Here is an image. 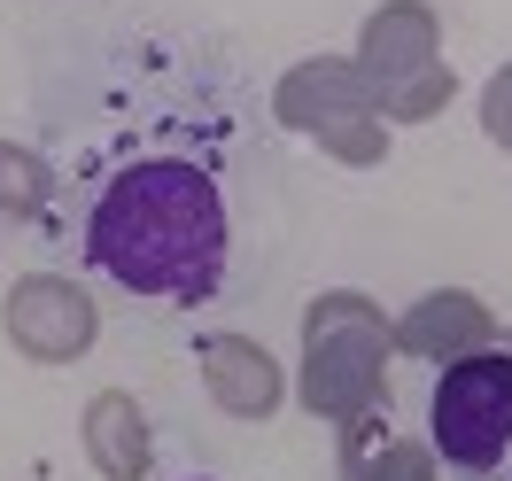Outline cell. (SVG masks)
Listing matches in <instances>:
<instances>
[{
	"mask_svg": "<svg viewBox=\"0 0 512 481\" xmlns=\"http://www.w3.org/2000/svg\"><path fill=\"white\" fill-rule=\"evenodd\" d=\"M86 257L117 288L148 303H210L233 257L218 179L187 156H140L117 179H101L86 210Z\"/></svg>",
	"mask_w": 512,
	"mask_h": 481,
	"instance_id": "cell-1",
	"label": "cell"
},
{
	"mask_svg": "<svg viewBox=\"0 0 512 481\" xmlns=\"http://www.w3.org/2000/svg\"><path fill=\"white\" fill-rule=\"evenodd\" d=\"M427 435L458 474H497L512 458V350H466L427 396Z\"/></svg>",
	"mask_w": 512,
	"mask_h": 481,
	"instance_id": "cell-2",
	"label": "cell"
}]
</instances>
